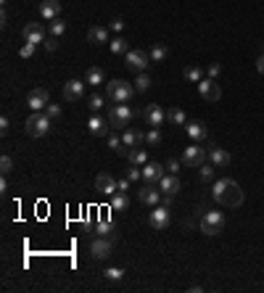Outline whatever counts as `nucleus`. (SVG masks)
<instances>
[{
  "label": "nucleus",
  "instance_id": "423d86ee",
  "mask_svg": "<svg viewBox=\"0 0 264 293\" xmlns=\"http://www.w3.org/2000/svg\"><path fill=\"white\" fill-rule=\"evenodd\" d=\"M148 61H151L148 53H143V51H130L127 56H124V66L132 69L135 74H143L146 66H148Z\"/></svg>",
  "mask_w": 264,
  "mask_h": 293
},
{
  "label": "nucleus",
  "instance_id": "20e7f679",
  "mask_svg": "<svg viewBox=\"0 0 264 293\" xmlns=\"http://www.w3.org/2000/svg\"><path fill=\"white\" fill-rule=\"evenodd\" d=\"M135 111L130 109L127 103H114L111 111H108V121H111V130H127L132 121Z\"/></svg>",
  "mask_w": 264,
  "mask_h": 293
},
{
  "label": "nucleus",
  "instance_id": "3c124183",
  "mask_svg": "<svg viewBox=\"0 0 264 293\" xmlns=\"http://www.w3.org/2000/svg\"><path fill=\"white\" fill-rule=\"evenodd\" d=\"M256 71L264 74V56H261V53H259V58H256Z\"/></svg>",
  "mask_w": 264,
  "mask_h": 293
},
{
  "label": "nucleus",
  "instance_id": "a18cd8bd",
  "mask_svg": "<svg viewBox=\"0 0 264 293\" xmlns=\"http://www.w3.org/2000/svg\"><path fill=\"white\" fill-rule=\"evenodd\" d=\"M8 130H11V119H8V116H0V132L6 135Z\"/></svg>",
  "mask_w": 264,
  "mask_h": 293
},
{
  "label": "nucleus",
  "instance_id": "4be33fe9",
  "mask_svg": "<svg viewBox=\"0 0 264 293\" xmlns=\"http://www.w3.org/2000/svg\"><path fill=\"white\" fill-rule=\"evenodd\" d=\"M185 135H188L193 143L206 140V125H201V121H188V125H185Z\"/></svg>",
  "mask_w": 264,
  "mask_h": 293
},
{
  "label": "nucleus",
  "instance_id": "7ed1b4c3",
  "mask_svg": "<svg viewBox=\"0 0 264 293\" xmlns=\"http://www.w3.org/2000/svg\"><path fill=\"white\" fill-rule=\"evenodd\" d=\"M135 85L130 82H124V80H111L106 85V98L111 101V103H130V98L135 95Z\"/></svg>",
  "mask_w": 264,
  "mask_h": 293
},
{
  "label": "nucleus",
  "instance_id": "f3484780",
  "mask_svg": "<svg viewBox=\"0 0 264 293\" xmlns=\"http://www.w3.org/2000/svg\"><path fill=\"white\" fill-rule=\"evenodd\" d=\"M95 188L101 190V193H106V196H114L116 190H119V180H114L111 175H98L95 177Z\"/></svg>",
  "mask_w": 264,
  "mask_h": 293
},
{
  "label": "nucleus",
  "instance_id": "a211bd4d",
  "mask_svg": "<svg viewBox=\"0 0 264 293\" xmlns=\"http://www.w3.org/2000/svg\"><path fill=\"white\" fill-rule=\"evenodd\" d=\"M85 85H87V82L69 80V82L64 85V98H66V101H80V98L85 95Z\"/></svg>",
  "mask_w": 264,
  "mask_h": 293
},
{
  "label": "nucleus",
  "instance_id": "473e14b6",
  "mask_svg": "<svg viewBox=\"0 0 264 293\" xmlns=\"http://www.w3.org/2000/svg\"><path fill=\"white\" fill-rule=\"evenodd\" d=\"M146 143H148V145H153V148L161 145V132H159V127H151V130L146 132Z\"/></svg>",
  "mask_w": 264,
  "mask_h": 293
},
{
  "label": "nucleus",
  "instance_id": "393cba45",
  "mask_svg": "<svg viewBox=\"0 0 264 293\" xmlns=\"http://www.w3.org/2000/svg\"><path fill=\"white\" fill-rule=\"evenodd\" d=\"M127 161H130V164H135V166L148 164V151H146V148H140V145H137V148H130V151H127Z\"/></svg>",
  "mask_w": 264,
  "mask_h": 293
},
{
  "label": "nucleus",
  "instance_id": "ddd939ff",
  "mask_svg": "<svg viewBox=\"0 0 264 293\" xmlns=\"http://www.w3.org/2000/svg\"><path fill=\"white\" fill-rule=\"evenodd\" d=\"M111 251H114V243L108 240V238H95L92 240V246H90V254H92V259H108L111 256Z\"/></svg>",
  "mask_w": 264,
  "mask_h": 293
},
{
  "label": "nucleus",
  "instance_id": "c756f323",
  "mask_svg": "<svg viewBox=\"0 0 264 293\" xmlns=\"http://www.w3.org/2000/svg\"><path fill=\"white\" fill-rule=\"evenodd\" d=\"M166 119L172 121V125H177V127L188 125V119H185V111H182V109H169V111H166Z\"/></svg>",
  "mask_w": 264,
  "mask_h": 293
},
{
  "label": "nucleus",
  "instance_id": "c03bdc74",
  "mask_svg": "<svg viewBox=\"0 0 264 293\" xmlns=\"http://www.w3.org/2000/svg\"><path fill=\"white\" fill-rule=\"evenodd\" d=\"M166 169H169L172 175H177V172H180V161H177V159H169V161H166Z\"/></svg>",
  "mask_w": 264,
  "mask_h": 293
},
{
  "label": "nucleus",
  "instance_id": "a878e982",
  "mask_svg": "<svg viewBox=\"0 0 264 293\" xmlns=\"http://www.w3.org/2000/svg\"><path fill=\"white\" fill-rule=\"evenodd\" d=\"M103 80H106V74H103V69H101V66H90V69H87V74H85V82H87V85H92V87L103 85Z\"/></svg>",
  "mask_w": 264,
  "mask_h": 293
},
{
  "label": "nucleus",
  "instance_id": "b1692460",
  "mask_svg": "<svg viewBox=\"0 0 264 293\" xmlns=\"http://www.w3.org/2000/svg\"><path fill=\"white\" fill-rule=\"evenodd\" d=\"M87 42H92V45L111 42V40H108V29H106V27H90V32H87Z\"/></svg>",
  "mask_w": 264,
  "mask_h": 293
},
{
  "label": "nucleus",
  "instance_id": "603ef678",
  "mask_svg": "<svg viewBox=\"0 0 264 293\" xmlns=\"http://www.w3.org/2000/svg\"><path fill=\"white\" fill-rule=\"evenodd\" d=\"M8 190V182H6V175H3V180H0V193H6Z\"/></svg>",
  "mask_w": 264,
  "mask_h": 293
},
{
  "label": "nucleus",
  "instance_id": "cd10ccee",
  "mask_svg": "<svg viewBox=\"0 0 264 293\" xmlns=\"http://www.w3.org/2000/svg\"><path fill=\"white\" fill-rule=\"evenodd\" d=\"M127 206H130L127 193H124V190H116V193H114V198H111V209H114V211H124Z\"/></svg>",
  "mask_w": 264,
  "mask_h": 293
},
{
  "label": "nucleus",
  "instance_id": "bb28decb",
  "mask_svg": "<svg viewBox=\"0 0 264 293\" xmlns=\"http://www.w3.org/2000/svg\"><path fill=\"white\" fill-rule=\"evenodd\" d=\"M108 51H111L114 56H127L130 53V45H127V40H124V37H114L111 42H108Z\"/></svg>",
  "mask_w": 264,
  "mask_h": 293
},
{
  "label": "nucleus",
  "instance_id": "0eeeda50",
  "mask_svg": "<svg viewBox=\"0 0 264 293\" xmlns=\"http://www.w3.org/2000/svg\"><path fill=\"white\" fill-rule=\"evenodd\" d=\"M169 222H172V217H169V206H153V211L148 214V225L153 230H159V233L169 227Z\"/></svg>",
  "mask_w": 264,
  "mask_h": 293
},
{
  "label": "nucleus",
  "instance_id": "aec40b11",
  "mask_svg": "<svg viewBox=\"0 0 264 293\" xmlns=\"http://www.w3.org/2000/svg\"><path fill=\"white\" fill-rule=\"evenodd\" d=\"M161 177H164V166H161L159 161L143 164V180H146V182H159Z\"/></svg>",
  "mask_w": 264,
  "mask_h": 293
},
{
  "label": "nucleus",
  "instance_id": "72a5a7b5",
  "mask_svg": "<svg viewBox=\"0 0 264 293\" xmlns=\"http://www.w3.org/2000/svg\"><path fill=\"white\" fill-rule=\"evenodd\" d=\"M103 106H106V98H103V95H98V92H95V95H90V101H87V109H90V111H101Z\"/></svg>",
  "mask_w": 264,
  "mask_h": 293
},
{
  "label": "nucleus",
  "instance_id": "4468645a",
  "mask_svg": "<svg viewBox=\"0 0 264 293\" xmlns=\"http://www.w3.org/2000/svg\"><path fill=\"white\" fill-rule=\"evenodd\" d=\"M137 198H140V204H146V206H159V201H161V188H153V182H146V188L137 193Z\"/></svg>",
  "mask_w": 264,
  "mask_h": 293
},
{
  "label": "nucleus",
  "instance_id": "6e6552de",
  "mask_svg": "<svg viewBox=\"0 0 264 293\" xmlns=\"http://www.w3.org/2000/svg\"><path fill=\"white\" fill-rule=\"evenodd\" d=\"M51 103V95H48V90L45 87H35V90H29V95H27V106L32 111H45V106Z\"/></svg>",
  "mask_w": 264,
  "mask_h": 293
},
{
  "label": "nucleus",
  "instance_id": "2f4dec72",
  "mask_svg": "<svg viewBox=\"0 0 264 293\" xmlns=\"http://www.w3.org/2000/svg\"><path fill=\"white\" fill-rule=\"evenodd\" d=\"M132 85H135V90H137V92H146V90L151 87V77L143 71V74H137V77H135V82H132Z\"/></svg>",
  "mask_w": 264,
  "mask_h": 293
},
{
  "label": "nucleus",
  "instance_id": "9d476101",
  "mask_svg": "<svg viewBox=\"0 0 264 293\" xmlns=\"http://www.w3.org/2000/svg\"><path fill=\"white\" fill-rule=\"evenodd\" d=\"M182 161L188 164V166H204L206 164V148H201L198 143L188 145V148H185V153H182Z\"/></svg>",
  "mask_w": 264,
  "mask_h": 293
},
{
  "label": "nucleus",
  "instance_id": "49530a36",
  "mask_svg": "<svg viewBox=\"0 0 264 293\" xmlns=\"http://www.w3.org/2000/svg\"><path fill=\"white\" fill-rule=\"evenodd\" d=\"M220 71H222L220 64H211V66H209V77H211V80H217V77H220Z\"/></svg>",
  "mask_w": 264,
  "mask_h": 293
},
{
  "label": "nucleus",
  "instance_id": "f8f14e48",
  "mask_svg": "<svg viewBox=\"0 0 264 293\" xmlns=\"http://www.w3.org/2000/svg\"><path fill=\"white\" fill-rule=\"evenodd\" d=\"M21 37H24V42H35V45H40V42H45V27H42L40 21L27 24V27L21 29Z\"/></svg>",
  "mask_w": 264,
  "mask_h": 293
},
{
  "label": "nucleus",
  "instance_id": "5701e85b",
  "mask_svg": "<svg viewBox=\"0 0 264 293\" xmlns=\"http://www.w3.org/2000/svg\"><path fill=\"white\" fill-rule=\"evenodd\" d=\"M159 188H161V193H166V196H175L177 190H180V180H177V175H164L161 180H159Z\"/></svg>",
  "mask_w": 264,
  "mask_h": 293
},
{
  "label": "nucleus",
  "instance_id": "f704fd0d",
  "mask_svg": "<svg viewBox=\"0 0 264 293\" xmlns=\"http://www.w3.org/2000/svg\"><path fill=\"white\" fill-rule=\"evenodd\" d=\"M64 32H66V21H61V19H56V21H51V35L53 37H64Z\"/></svg>",
  "mask_w": 264,
  "mask_h": 293
},
{
  "label": "nucleus",
  "instance_id": "864d4df0",
  "mask_svg": "<svg viewBox=\"0 0 264 293\" xmlns=\"http://www.w3.org/2000/svg\"><path fill=\"white\" fill-rule=\"evenodd\" d=\"M261 56H264V42H261Z\"/></svg>",
  "mask_w": 264,
  "mask_h": 293
},
{
  "label": "nucleus",
  "instance_id": "f257e3e1",
  "mask_svg": "<svg viewBox=\"0 0 264 293\" xmlns=\"http://www.w3.org/2000/svg\"><path fill=\"white\" fill-rule=\"evenodd\" d=\"M214 201L220 204V206H227V209H238L243 204V190H241V185L235 180H217L214 182Z\"/></svg>",
  "mask_w": 264,
  "mask_h": 293
},
{
  "label": "nucleus",
  "instance_id": "4c0bfd02",
  "mask_svg": "<svg viewBox=\"0 0 264 293\" xmlns=\"http://www.w3.org/2000/svg\"><path fill=\"white\" fill-rule=\"evenodd\" d=\"M35 48H37V45H35V42H24V45H21V48H19V56H21V58H32V53H35Z\"/></svg>",
  "mask_w": 264,
  "mask_h": 293
},
{
  "label": "nucleus",
  "instance_id": "c9c22d12",
  "mask_svg": "<svg viewBox=\"0 0 264 293\" xmlns=\"http://www.w3.org/2000/svg\"><path fill=\"white\" fill-rule=\"evenodd\" d=\"M103 277H106V280H122L124 270H119V267H106V270H103Z\"/></svg>",
  "mask_w": 264,
  "mask_h": 293
},
{
  "label": "nucleus",
  "instance_id": "de8ad7c7",
  "mask_svg": "<svg viewBox=\"0 0 264 293\" xmlns=\"http://www.w3.org/2000/svg\"><path fill=\"white\" fill-rule=\"evenodd\" d=\"M108 29H111V32H122V29H124V21H122V19H114Z\"/></svg>",
  "mask_w": 264,
  "mask_h": 293
},
{
  "label": "nucleus",
  "instance_id": "6ab92c4d",
  "mask_svg": "<svg viewBox=\"0 0 264 293\" xmlns=\"http://www.w3.org/2000/svg\"><path fill=\"white\" fill-rule=\"evenodd\" d=\"M143 140H146L143 132H137V130H132V127L122 130V145H124V148H137Z\"/></svg>",
  "mask_w": 264,
  "mask_h": 293
},
{
  "label": "nucleus",
  "instance_id": "09e8293b",
  "mask_svg": "<svg viewBox=\"0 0 264 293\" xmlns=\"http://www.w3.org/2000/svg\"><path fill=\"white\" fill-rule=\"evenodd\" d=\"M130 182H132L130 177H124V180H119V190H124V193H127V190H130Z\"/></svg>",
  "mask_w": 264,
  "mask_h": 293
},
{
  "label": "nucleus",
  "instance_id": "c85d7f7f",
  "mask_svg": "<svg viewBox=\"0 0 264 293\" xmlns=\"http://www.w3.org/2000/svg\"><path fill=\"white\" fill-rule=\"evenodd\" d=\"M148 56H151V61H153V64H161V61L169 56V51H166V45L156 42V45H153V48L148 51Z\"/></svg>",
  "mask_w": 264,
  "mask_h": 293
},
{
  "label": "nucleus",
  "instance_id": "e433bc0d",
  "mask_svg": "<svg viewBox=\"0 0 264 293\" xmlns=\"http://www.w3.org/2000/svg\"><path fill=\"white\" fill-rule=\"evenodd\" d=\"M108 148L116 151V153H122V135H116V132L108 135Z\"/></svg>",
  "mask_w": 264,
  "mask_h": 293
},
{
  "label": "nucleus",
  "instance_id": "a19ab883",
  "mask_svg": "<svg viewBox=\"0 0 264 293\" xmlns=\"http://www.w3.org/2000/svg\"><path fill=\"white\" fill-rule=\"evenodd\" d=\"M127 177H130L132 182H137V180H143V169H137L135 164H130V169H127Z\"/></svg>",
  "mask_w": 264,
  "mask_h": 293
},
{
  "label": "nucleus",
  "instance_id": "39448f33",
  "mask_svg": "<svg viewBox=\"0 0 264 293\" xmlns=\"http://www.w3.org/2000/svg\"><path fill=\"white\" fill-rule=\"evenodd\" d=\"M222 227H225V214L222 211H206L204 217H201V233L220 235Z\"/></svg>",
  "mask_w": 264,
  "mask_h": 293
},
{
  "label": "nucleus",
  "instance_id": "9b49d317",
  "mask_svg": "<svg viewBox=\"0 0 264 293\" xmlns=\"http://www.w3.org/2000/svg\"><path fill=\"white\" fill-rule=\"evenodd\" d=\"M87 130H90V135H95V137H108V135H111V121L101 119L98 114H92L87 119Z\"/></svg>",
  "mask_w": 264,
  "mask_h": 293
},
{
  "label": "nucleus",
  "instance_id": "1a4fd4ad",
  "mask_svg": "<svg viewBox=\"0 0 264 293\" xmlns=\"http://www.w3.org/2000/svg\"><path fill=\"white\" fill-rule=\"evenodd\" d=\"M198 95L204 98V101H220L222 98V90H220V85H217L211 77H204V80L198 82Z\"/></svg>",
  "mask_w": 264,
  "mask_h": 293
},
{
  "label": "nucleus",
  "instance_id": "2eb2a0df",
  "mask_svg": "<svg viewBox=\"0 0 264 293\" xmlns=\"http://www.w3.org/2000/svg\"><path fill=\"white\" fill-rule=\"evenodd\" d=\"M61 16V0H42L40 3V19L42 21H56Z\"/></svg>",
  "mask_w": 264,
  "mask_h": 293
},
{
  "label": "nucleus",
  "instance_id": "f03ea898",
  "mask_svg": "<svg viewBox=\"0 0 264 293\" xmlns=\"http://www.w3.org/2000/svg\"><path fill=\"white\" fill-rule=\"evenodd\" d=\"M51 116L45 114V111H32L29 114V119L24 121V130H27V135L29 137H45L51 132Z\"/></svg>",
  "mask_w": 264,
  "mask_h": 293
},
{
  "label": "nucleus",
  "instance_id": "ea45409f",
  "mask_svg": "<svg viewBox=\"0 0 264 293\" xmlns=\"http://www.w3.org/2000/svg\"><path fill=\"white\" fill-rule=\"evenodd\" d=\"M11 169H13V159L8 156V153H6V156H3V159H0V172H3V175H8V172H11Z\"/></svg>",
  "mask_w": 264,
  "mask_h": 293
},
{
  "label": "nucleus",
  "instance_id": "412c9836",
  "mask_svg": "<svg viewBox=\"0 0 264 293\" xmlns=\"http://www.w3.org/2000/svg\"><path fill=\"white\" fill-rule=\"evenodd\" d=\"M209 156H211V164L217 166V169H225L232 159H230V153L225 151V148H220V145H211L209 148Z\"/></svg>",
  "mask_w": 264,
  "mask_h": 293
},
{
  "label": "nucleus",
  "instance_id": "58836bf2",
  "mask_svg": "<svg viewBox=\"0 0 264 293\" xmlns=\"http://www.w3.org/2000/svg\"><path fill=\"white\" fill-rule=\"evenodd\" d=\"M198 169H201V180H206V182H209V180H214V169H217L214 164H211V166H209V164H204V166H198Z\"/></svg>",
  "mask_w": 264,
  "mask_h": 293
},
{
  "label": "nucleus",
  "instance_id": "dca6fc26",
  "mask_svg": "<svg viewBox=\"0 0 264 293\" xmlns=\"http://www.w3.org/2000/svg\"><path fill=\"white\" fill-rule=\"evenodd\" d=\"M143 121H146L148 127H161V125H164V109H161V106H156V103L146 106V111H143Z\"/></svg>",
  "mask_w": 264,
  "mask_h": 293
},
{
  "label": "nucleus",
  "instance_id": "79ce46f5",
  "mask_svg": "<svg viewBox=\"0 0 264 293\" xmlns=\"http://www.w3.org/2000/svg\"><path fill=\"white\" fill-rule=\"evenodd\" d=\"M45 114H48L51 119H58V116H61V106H53V103H48V106H45Z\"/></svg>",
  "mask_w": 264,
  "mask_h": 293
},
{
  "label": "nucleus",
  "instance_id": "8fccbe9b",
  "mask_svg": "<svg viewBox=\"0 0 264 293\" xmlns=\"http://www.w3.org/2000/svg\"><path fill=\"white\" fill-rule=\"evenodd\" d=\"M108 230H111V225H108V222H98V233H101V235H106Z\"/></svg>",
  "mask_w": 264,
  "mask_h": 293
},
{
  "label": "nucleus",
  "instance_id": "7c9ffc66",
  "mask_svg": "<svg viewBox=\"0 0 264 293\" xmlns=\"http://www.w3.org/2000/svg\"><path fill=\"white\" fill-rule=\"evenodd\" d=\"M185 80L198 85L201 80H204V71H201V66H188V69H185Z\"/></svg>",
  "mask_w": 264,
  "mask_h": 293
},
{
  "label": "nucleus",
  "instance_id": "37998d69",
  "mask_svg": "<svg viewBox=\"0 0 264 293\" xmlns=\"http://www.w3.org/2000/svg\"><path fill=\"white\" fill-rule=\"evenodd\" d=\"M56 48H58V37H53V35H51V37H45V51H51V53H53Z\"/></svg>",
  "mask_w": 264,
  "mask_h": 293
}]
</instances>
